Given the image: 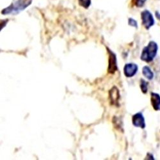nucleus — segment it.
I'll use <instances>...</instances> for the list:
<instances>
[{
    "instance_id": "f257e3e1",
    "label": "nucleus",
    "mask_w": 160,
    "mask_h": 160,
    "mask_svg": "<svg viewBox=\"0 0 160 160\" xmlns=\"http://www.w3.org/2000/svg\"><path fill=\"white\" fill-rule=\"evenodd\" d=\"M33 0H13L11 4L2 10L3 15H16L28 7Z\"/></svg>"
},
{
    "instance_id": "f03ea898",
    "label": "nucleus",
    "mask_w": 160,
    "mask_h": 160,
    "mask_svg": "<svg viewBox=\"0 0 160 160\" xmlns=\"http://www.w3.org/2000/svg\"><path fill=\"white\" fill-rule=\"evenodd\" d=\"M158 45L154 41H151L148 46L143 48L140 58L142 61L150 62L153 60L157 54Z\"/></svg>"
},
{
    "instance_id": "7ed1b4c3",
    "label": "nucleus",
    "mask_w": 160,
    "mask_h": 160,
    "mask_svg": "<svg viewBox=\"0 0 160 160\" xmlns=\"http://www.w3.org/2000/svg\"><path fill=\"white\" fill-rule=\"evenodd\" d=\"M141 18L142 20V24L147 30H149L151 26L154 25V20L149 11H143L141 14Z\"/></svg>"
},
{
    "instance_id": "20e7f679",
    "label": "nucleus",
    "mask_w": 160,
    "mask_h": 160,
    "mask_svg": "<svg viewBox=\"0 0 160 160\" xmlns=\"http://www.w3.org/2000/svg\"><path fill=\"white\" fill-rule=\"evenodd\" d=\"M109 54V62L108 72L110 74H114L117 70V56L115 52H113L108 47H106Z\"/></svg>"
},
{
    "instance_id": "39448f33",
    "label": "nucleus",
    "mask_w": 160,
    "mask_h": 160,
    "mask_svg": "<svg viewBox=\"0 0 160 160\" xmlns=\"http://www.w3.org/2000/svg\"><path fill=\"white\" fill-rule=\"evenodd\" d=\"M109 96L111 104L118 107L119 100L120 98H121V95H120L119 90L117 88V87H113L112 89L109 91Z\"/></svg>"
},
{
    "instance_id": "423d86ee",
    "label": "nucleus",
    "mask_w": 160,
    "mask_h": 160,
    "mask_svg": "<svg viewBox=\"0 0 160 160\" xmlns=\"http://www.w3.org/2000/svg\"><path fill=\"white\" fill-rule=\"evenodd\" d=\"M132 122L134 126L144 129L145 128V118L142 113H137L132 116Z\"/></svg>"
},
{
    "instance_id": "0eeeda50",
    "label": "nucleus",
    "mask_w": 160,
    "mask_h": 160,
    "mask_svg": "<svg viewBox=\"0 0 160 160\" xmlns=\"http://www.w3.org/2000/svg\"><path fill=\"white\" fill-rule=\"evenodd\" d=\"M138 66L135 63H127L124 68V74L128 78L134 76L138 71Z\"/></svg>"
},
{
    "instance_id": "6e6552de",
    "label": "nucleus",
    "mask_w": 160,
    "mask_h": 160,
    "mask_svg": "<svg viewBox=\"0 0 160 160\" xmlns=\"http://www.w3.org/2000/svg\"><path fill=\"white\" fill-rule=\"evenodd\" d=\"M151 101L152 107L155 110H160V96L156 93L152 92Z\"/></svg>"
},
{
    "instance_id": "1a4fd4ad",
    "label": "nucleus",
    "mask_w": 160,
    "mask_h": 160,
    "mask_svg": "<svg viewBox=\"0 0 160 160\" xmlns=\"http://www.w3.org/2000/svg\"><path fill=\"white\" fill-rule=\"evenodd\" d=\"M142 73L145 77H146L148 79L151 80L154 77V74L151 70V69L148 66H145L142 69Z\"/></svg>"
},
{
    "instance_id": "9d476101",
    "label": "nucleus",
    "mask_w": 160,
    "mask_h": 160,
    "mask_svg": "<svg viewBox=\"0 0 160 160\" xmlns=\"http://www.w3.org/2000/svg\"><path fill=\"white\" fill-rule=\"evenodd\" d=\"M78 3L80 6L87 9L91 5V0H78Z\"/></svg>"
},
{
    "instance_id": "9b49d317",
    "label": "nucleus",
    "mask_w": 160,
    "mask_h": 160,
    "mask_svg": "<svg viewBox=\"0 0 160 160\" xmlns=\"http://www.w3.org/2000/svg\"><path fill=\"white\" fill-rule=\"evenodd\" d=\"M140 81H141L140 88L143 94H146V93L148 92V83L144 81L143 79H141Z\"/></svg>"
},
{
    "instance_id": "f8f14e48",
    "label": "nucleus",
    "mask_w": 160,
    "mask_h": 160,
    "mask_svg": "<svg viewBox=\"0 0 160 160\" xmlns=\"http://www.w3.org/2000/svg\"><path fill=\"white\" fill-rule=\"evenodd\" d=\"M128 24L129 26H133V27L135 28H138V24H137V22L132 18H129L128 19Z\"/></svg>"
},
{
    "instance_id": "ddd939ff",
    "label": "nucleus",
    "mask_w": 160,
    "mask_h": 160,
    "mask_svg": "<svg viewBox=\"0 0 160 160\" xmlns=\"http://www.w3.org/2000/svg\"><path fill=\"white\" fill-rule=\"evenodd\" d=\"M147 0H135V5L138 7H142Z\"/></svg>"
},
{
    "instance_id": "4468645a",
    "label": "nucleus",
    "mask_w": 160,
    "mask_h": 160,
    "mask_svg": "<svg viewBox=\"0 0 160 160\" xmlns=\"http://www.w3.org/2000/svg\"><path fill=\"white\" fill-rule=\"evenodd\" d=\"M8 22V19H6V20H2L1 21V30L5 27V26H6V24Z\"/></svg>"
},
{
    "instance_id": "2eb2a0df",
    "label": "nucleus",
    "mask_w": 160,
    "mask_h": 160,
    "mask_svg": "<svg viewBox=\"0 0 160 160\" xmlns=\"http://www.w3.org/2000/svg\"><path fill=\"white\" fill-rule=\"evenodd\" d=\"M156 16L157 17V18L160 21V14H159V13L158 12H156Z\"/></svg>"
}]
</instances>
